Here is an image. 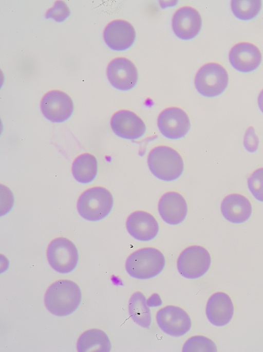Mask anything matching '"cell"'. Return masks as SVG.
Returning <instances> with one entry per match:
<instances>
[{
	"label": "cell",
	"mask_w": 263,
	"mask_h": 352,
	"mask_svg": "<svg viewBox=\"0 0 263 352\" xmlns=\"http://www.w3.org/2000/svg\"><path fill=\"white\" fill-rule=\"evenodd\" d=\"M79 286L68 280H59L47 289L44 303L47 310L57 316H66L73 312L81 301Z\"/></svg>",
	"instance_id": "obj_1"
},
{
	"label": "cell",
	"mask_w": 263,
	"mask_h": 352,
	"mask_svg": "<svg viewBox=\"0 0 263 352\" xmlns=\"http://www.w3.org/2000/svg\"><path fill=\"white\" fill-rule=\"evenodd\" d=\"M147 164L155 177L165 181L178 179L184 170V162L180 154L167 145H158L152 149L147 156Z\"/></svg>",
	"instance_id": "obj_2"
},
{
	"label": "cell",
	"mask_w": 263,
	"mask_h": 352,
	"mask_svg": "<svg viewBox=\"0 0 263 352\" xmlns=\"http://www.w3.org/2000/svg\"><path fill=\"white\" fill-rule=\"evenodd\" d=\"M165 258L163 254L154 247H144L131 253L125 262V269L132 277L146 280L158 275L163 270Z\"/></svg>",
	"instance_id": "obj_3"
},
{
	"label": "cell",
	"mask_w": 263,
	"mask_h": 352,
	"mask_svg": "<svg viewBox=\"0 0 263 352\" xmlns=\"http://www.w3.org/2000/svg\"><path fill=\"white\" fill-rule=\"evenodd\" d=\"M114 198L106 188L96 186L85 190L79 197L77 209L79 215L89 221H97L106 217L110 212Z\"/></svg>",
	"instance_id": "obj_4"
},
{
	"label": "cell",
	"mask_w": 263,
	"mask_h": 352,
	"mask_svg": "<svg viewBox=\"0 0 263 352\" xmlns=\"http://www.w3.org/2000/svg\"><path fill=\"white\" fill-rule=\"evenodd\" d=\"M196 89L202 96L212 98L221 95L229 83V75L226 68L216 62L203 64L195 77Z\"/></svg>",
	"instance_id": "obj_5"
},
{
	"label": "cell",
	"mask_w": 263,
	"mask_h": 352,
	"mask_svg": "<svg viewBox=\"0 0 263 352\" xmlns=\"http://www.w3.org/2000/svg\"><path fill=\"white\" fill-rule=\"evenodd\" d=\"M211 257L203 247L193 245L185 248L179 254L177 267L179 273L188 279L203 276L209 269Z\"/></svg>",
	"instance_id": "obj_6"
},
{
	"label": "cell",
	"mask_w": 263,
	"mask_h": 352,
	"mask_svg": "<svg viewBox=\"0 0 263 352\" xmlns=\"http://www.w3.org/2000/svg\"><path fill=\"white\" fill-rule=\"evenodd\" d=\"M46 255L50 266L61 273L73 271L79 261L76 246L71 240L63 237L55 238L50 242Z\"/></svg>",
	"instance_id": "obj_7"
},
{
	"label": "cell",
	"mask_w": 263,
	"mask_h": 352,
	"mask_svg": "<svg viewBox=\"0 0 263 352\" xmlns=\"http://www.w3.org/2000/svg\"><path fill=\"white\" fill-rule=\"evenodd\" d=\"M40 108L43 116L55 123L66 121L71 116L74 105L70 97L60 90H51L42 97Z\"/></svg>",
	"instance_id": "obj_8"
},
{
	"label": "cell",
	"mask_w": 263,
	"mask_h": 352,
	"mask_svg": "<svg viewBox=\"0 0 263 352\" xmlns=\"http://www.w3.org/2000/svg\"><path fill=\"white\" fill-rule=\"evenodd\" d=\"M157 125L164 137L177 139L184 137L187 134L191 123L187 114L183 109L171 106L160 112L157 118Z\"/></svg>",
	"instance_id": "obj_9"
},
{
	"label": "cell",
	"mask_w": 263,
	"mask_h": 352,
	"mask_svg": "<svg viewBox=\"0 0 263 352\" xmlns=\"http://www.w3.org/2000/svg\"><path fill=\"white\" fill-rule=\"evenodd\" d=\"M157 323L165 334L181 337L191 328L192 322L188 313L180 307L167 305L160 309L156 316Z\"/></svg>",
	"instance_id": "obj_10"
},
{
	"label": "cell",
	"mask_w": 263,
	"mask_h": 352,
	"mask_svg": "<svg viewBox=\"0 0 263 352\" xmlns=\"http://www.w3.org/2000/svg\"><path fill=\"white\" fill-rule=\"evenodd\" d=\"M106 76L110 84L122 91L129 90L136 85L138 73L135 65L125 57H116L107 66Z\"/></svg>",
	"instance_id": "obj_11"
},
{
	"label": "cell",
	"mask_w": 263,
	"mask_h": 352,
	"mask_svg": "<svg viewBox=\"0 0 263 352\" xmlns=\"http://www.w3.org/2000/svg\"><path fill=\"white\" fill-rule=\"evenodd\" d=\"M110 125L116 135L128 140L138 139L146 131L143 120L136 113L127 109L115 113L110 119Z\"/></svg>",
	"instance_id": "obj_12"
},
{
	"label": "cell",
	"mask_w": 263,
	"mask_h": 352,
	"mask_svg": "<svg viewBox=\"0 0 263 352\" xmlns=\"http://www.w3.org/2000/svg\"><path fill=\"white\" fill-rule=\"evenodd\" d=\"M103 37L107 46L115 51H124L129 48L136 39V31L128 21L117 19L105 26Z\"/></svg>",
	"instance_id": "obj_13"
},
{
	"label": "cell",
	"mask_w": 263,
	"mask_h": 352,
	"mask_svg": "<svg viewBox=\"0 0 263 352\" xmlns=\"http://www.w3.org/2000/svg\"><path fill=\"white\" fill-rule=\"evenodd\" d=\"M174 34L182 40H190L196 37L202 26V19L194 8L185 6L174 13L171 22Z\"/></svg>",
	"instance_id": "obj_14"
},
{
	"label": "cell",
	"mask_w": 263,
	"mask_h": 352,
	"mask_svg": "<svg viewBox=\"0 0 263 352\" xmlns=\"http://www.w3.org/2000/svg\"><path fill=\"white\" fill-rule=\"evenodd\" d=\"M229 60L236 70L248 73L256 70L260 65L262 55L259 49L254 44L248 42L236 43L231 48Z\"/></svg>",
	"instance_id": "obj_15"
},
{
	"label": "cell",
	"mask_w": 263,
	"mask_h": 352,
	"mask_svg": "<svg viewBox=\"0 0 263 352\" xmlns=\"http://www.w3.org/2000/svg\"><path fill=\"white\" fill-rule=\"evenodd\" d=\"M128 233L134 238L143 242L154 239L159 232V224L151 213L137 210L132 212L126 221Z\"/></svg>",
	"instance_id": "obj_16"
},
{
	"label": "cell",
	"mask_w": 263,
	"mask_h": 352,
	"mask_svg": "<svg viewBox=\"0 0 263 352\" xmlns=\"http://www.w3.org/2000/svg\"><path fill=\"white\" fill-rule=\"evenodd\" d=\"M158 209L161 217L165 223L176 225L185 218L187 205L181 194L175 191H169L165 193L160 198Z\"/></svg>",
	"instance_id": "obj_17"
},
{
	"label": "cell",
	"mask_w": 263,
	"mask_h": 352,
	"mask_svg": "<svg viewBox=\"0 0 263 352\" xmlns=\"http://www.w3.org/2000/svg\"><path fill=\"white\" fill-rule=\"evenodd\" d=\"M205 313L210 322L217 326L228 324L234 314V306L230 296L223 292H216L208 299Z\"/></svg>",
	"instance_id": "obj_18"
},
{
	"label": "cell",
	"mask_w": 263,
	"mask_h": 352,
	"mask_svg": "<svg viewBox=\"0 0 263 352\" xmlns=\"http://www.w3.org/2000/svg\"><path fill=\"white\" fill-rule=\"evenodd\" d=\"M221 212L223 216L233 224H241L249 219L252 213V204L244 195L232 193L222 200Z\"/></svg>",
	"instance_id": "obj_19"
},
{
	"label": "cell",
	"mask_w": 263,
	"mask_h": 352,
	"mask_svg": "<svg viewBox=\"0 0 263 352\" xmlns=\"http://www.w3.org/2000/svg\"><path fill=\"white\" fill-rule=\"evenodd\" d=\"M77 348L79 352H109L111 345L105 332L93 328L81 334L78 340Z\"/></svg>",
	"instance_id": "obj_20"
},
{
	"label": "cell",
	"mask_w": 263,
	"mask_h": 352,
	"mask_svg": "<svg viewBox=\"0 0 263 352\" xmlns=\"http://www.w3.org/2000/svg\"><path fill=\"white\" fill-rule=\"evenodd\" d=\"M71 172L74 179L82 183L92 181L98 173V161L91 154L85 153L77 156L73 160Z\"/></svg>",
	"instance_id": "obj_21"
},
{
	"label": "cell",
	"mask_w": 263,
	"mask_h": 352,
	"mask_svg": "<svg viewBox=\"0 0 263 352\" xmlns=\"http://www.w3.org/2000/svg\"><path fill=\"white\" fill-rule=\"evenodd\" d=\"M128 307L132 319L139 326L148 329L152 316L144 295L140 291L134 293L129 300Z\"/></svg>",
	"instance_id": "obj_22"
},
{
	"label": "cell",
	"mask_w": 263,
	"mask_h": 352,
	"mask_svg": "<svg viewBox=\"0 0 263 352\" xmlns=\"http://www.w3.org/2000/svg\"><path fill=\"white\" fill-rule=\"evenodd\" d=\"M261 5V1L259 0H233L230 3L234 16L242 21L255 18L259 14Z\"/></svg>",
	"instance_id": "obj_23"
},
{
	"label": "cell",
	"mask_w": 263,
	"mask_h": 352,
	"mask_svg": "<svg viewBox=\"0 0 263 352\" xmlns=\"http://www.w3.org/2000/svg\"><path fill=\"white\" fill-rule=\"evenodd\" d=\"M183 352H215L217 347L210 339L202 336H195L189 338L182 347Z\"/></svg>",
	"instance_id": "obj_24"
},
{
	"label": "cell",
	"mask_w": 263,
	"mask_h": 352,
	"mask_svg": "<svg viewBox=\"0 0 263 352\" xmlns=\"http://www.w3.org/2000/svg\"><path fill=\"white\" fill-rule=\"evenodd\" d=\"M248 189L253 197L263 202V166L255 170L247 179Z\"/></svg>",
	"instance_id": "obj_25"
},
{
	"label": "cell",
	"mask_w": 263,
	"mask_h": 352,
	"mask_svg": "<svg viewBox=\"0 0 263 352\" xmlns=\"http://www.w3.org/2000/svg\"><path fill=\"white\" fill-rule=\"evenodd\" d=\"M69 15L70 10L65 3L62 1H57L53 6L46 11L45 17L62 22L66 20Z\"/></svg>",
	"instance_id": "obj_26"
},
{
	"label": "cell",
	"mask_w": 263,
	"mask_h": 352,
	"mask_svg": "<svg viewBox=\"0 0 263 352\" xmlns=\"http://www.w3.org/2000/svg\"><path fill=\"white\" fill-rule=\"evenodd\" d=\"M259 140L255 133L254 128L250 126L248 127L244 134L243 145L247 151L253 153L258 149Z\"/></svg>",
	"instance_id": "obj_27"
},
{
	"label": "cell",
	"mask_w": 263,
	"mask_h": 352,
	"mask_svg": "<svg viewBox=\"0 0 263 352\" xmlns=\"http://www.w3.org/2000/svg\"><path fill=\"white\" fill-rule=\"evenodd\" d=\"M257 104L260 110L263 114V89L259 93Z\"/></svg>",
	"instance_id": "obj_28"
}]
</instances>
